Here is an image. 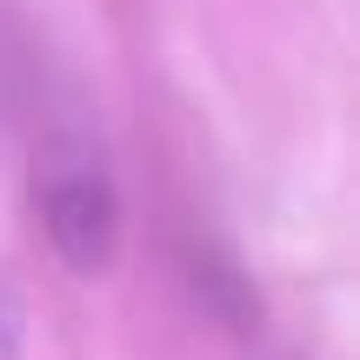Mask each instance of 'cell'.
Masks as SVG:
<instances>
[{
    "label": "cell",
    "instance_id": "obj_1",
    "mask_svg": "<svg viewBox=\"0 0 360 360\" xmlns=\"http://www.w3.org/2000/svg\"><path fill=\"white\" fill-rule=\"evenodd\" d=\"M40 227L74 274H101L120 247V193L94 160L47 167L40 180Z\"/></svg>",
    "mask_w": 360,
    "mask_h": 360
},
{
    "label": "cell",
    "instance_id": "obj_3",
    "mask_svg": "<svg viewBox=\"0 0 360 360\" xmlns=\"http://www.w3.org/2000/svg\"><path fill=\"white\" fill-rule=\"evenodd\" d=\"M0 114H7V101H0Z\"/></svg>",
    "mask_w": 360,
    "mask_h": 360
},
{
    "label": "cell",
    "instance_id": "obj_2",
    "mask_svg": "<svg viewBox=\"0 0 360 360\" xmlns=\"http://www.w3.org/2000/svg\"><path fill=\"white\" fill-rule=\"evenodd\" d=\"M0 360H20V314L0 307Z\"/></svg>",
    "mask_w": 360,
    "mask_h": 360
}]
</instances>
